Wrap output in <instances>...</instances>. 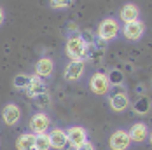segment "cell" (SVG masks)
<instances>
[{
  "label": "cell",
  "instance_id": "1",
  "mask_svg": "<svg viewBox=\"0 0 152 150\" xmlns=\"http://www.w3.org/2000/svg\"><path fill=\"white\" fill-rule=\"evenodd\" d=\"M119 23L114 19V17H108L105 21H102L100 23V26H98V35H100V39L103 40V42H108V40H114L117 35H119Z\"/></svg>",
  "mask_w": 152,
  "mask_h": 150
},
{
  "label": "cell",
  "instance_id": "2",
  "mask_svg": "<svg viewBox=\"0 0 152 150\" xmlns=\"http://www.w3.org/2000/svg\"><path fill=\"white\" fill-rule=\"evenodd\" d=\"M86 51H88V45L84 44V40L79 37V35H74L66 40V54L72 58V60H82L86 56Z\"/></svg>",
  "mask_w": 152,
  "mask_h": 150
},
{
  "label": "cell",
  "instance_id": "3",
  "mask_svg": "<svg viewBox=\"0 0 152 150\" xmlns=\"http://www.w3.org/2000/svg\"><path fill=\"white\" fill-rule=\"evenodd\" d=\"M108 143H110V149L112 150H128L129 145H131V138H129V135H128V131L117 129V131L112 133Z\"/></svg>",
  "mask_w": 152,
  "mask_h": 150
},
{
  "label": "cell",
  "instance_id": "4",
  "mask_svg": "<svg viewBox=\"0 0 152 150\" xmlns=\"http://www.w3.org/2000/svg\"><path fill=\"white\" fill-rule=\"evenodd\" d=\"M66 141L70 143V147L79 149L80 145H84L88 141V131L80 126H72L66 133Z\"/></svg>",
  "mask_w": 152,
  "mask_h": 150
},
{
  "label": "cell",
  "instance_id": "5",
  "mask_svg": "<svg viewBox=\"0 0 152 150\" xmlns=\"http://www.w3.org/2000/svg\"><path fill=\"white\" fill-rule=\"evenodd\" d=\"M89 87L94 94H98V96H103L107 94L108 91H110V84H108V80H107V75L105 74H93L91 80H89Z\"/></svg>",
  "mask_w": 152,
  "mask_h": 150
},
{
  "label": "cell",
  "instance_id": "6",
  "mask_svg": "<svg viewBox=\"0 0 152 150\" xmlns=\"http://www.w3.org/2000/svg\"><path fill=\"white\" fill-rule=\"evenodd\" d=\"M84 70H86V63L84 60H75V61H70L66 70H65V79L74 82V80H79L82 75H84Z\"/></svg>",
  "mask_w": 152,
  "mask_h": 150
},
{
  "label": "cell",
  "instance_id": "7",
  "mask_svg": "<svg viewBox=\"0 0 152 150\" xmlns=\"http://www.w3.org/2000/svg\"><path fill=\"white\" fill-rule=\"evenodd\" d=\"M143 31H145V25H143L140 19H137V21L126 23L122 33H124V37H126L128 40H138V39L143 35Z\"/></svg>",
  "mask_w": 152,
  "mask_h": 150
},
{
  "label": "cell",
  "instance_id": "8",
  "mask_svg": "<svg viewBox=\"0 0 152 150\" xmlns=\"http://www.w3.org/2000/svg\"><path fill=\"white\" fill-rule=\"evenodd\" d=\"M49 127V117L46 114H35L30 119V129L33 135H44Z\"/></svg>",
  "mask_w": 152,
  "mask_h": 150
},
{
  "label": "cell",
  "instance_id": "9",
  "mask_svg": "<svg viewBox=\"0 0 152 150\" xmlns=\"http://www.w3.org/2000/svg\"><path fill=\"white\" fill-rule=\"evenodd\" d=\"M2 117H4V122L7 124V126H14L19 122L21 119V110H19V106L14 105V103H9V105L4 106V110H2Z\"/></svg>",
  "mask_w": 152,
  "mask_h": 150
},
{
  "label": "cell",
  "instance_id": "10",
  "mask_svg": "<svg viewBox=\"0 0 152 150\" xmlns=\"http://www.w3.org/2000/svg\"><path fill=\"white\" fill-rule=\"evenodd\" d=\"M128 135L131 138V141L142 143V141H145V140L149 138V127H147V124H143V122H137V124L131 126V129L128 131Z\"/></svg>",
  "mask_w": 152,
  "mask_h": 150
},
{
  "label": "cell",
  "instance_id": "11",
  "mask_svg": "<svg viewBox=\"0 0 152 150\" xmlns=\"http://www.w3.org/2000/svg\"><path fill=\"white\" fill-rule=\"evenodd\" d=\"M49 141H51V149L56 150H63L66 147V133L63 129H53L49 133Z\"/></svg>",
  "mask_w": 152,
  "mask_h": 150
},
{
  "label": "cell",
  "instance_id": "12",
  "mask_svg": "<svg viewBox=\"0 0 152 150\" xmlns=\"http://www.w3.org/2000/svg\"><path fill=\"white\" fill-rule=\"evenodd\" d=\"M26 91H28V94H30L31 98H35V96H39L42 92H47V86H46V82H44V79H40L37 75H31L30 86L26 87Z\"/></svg>",
  "mask_w": 152,
  "mask_h": 150
},
{
  "label": "cell",
  "instance_id": "13",
  "mask_svg": "<svg viewBox=\"0 0 152 150\" xmlns=\"http://www.w3.org/2000/svg\"><path fill=\"white\" fill-rule=\"evenodd\" d=\"M53 70H54V63H53L51 58H40V60L37 61V65H35L37 77H40V79L49 77V75L53 74Z\"/></svg>",
  "mask_w": 152,
  "mask_h": 150
},
{
  "label": "cell",
  "instance_id": "14",
  "mask_svg": "<svg viewBox=\"0 0 152 150\" xmlns=\"http://www.w3.org/2000/svg\"><path fill=\"white\" fill-rule=\"evenodd\" d=\"M110 106H112V110H115V112H122V110H126V108L129 106V98L126 96L124 91L115 92L114 96H110Z\"/></svg>",
  "mask_w": 152,
  "mask_h": 150
},
{
  "label": "cell",
  "instance_id": "15",
  "mask_svg": "<svg viewBox=\"0 0 152 150\" xmlns=\"http://www.w3.org/2000/svg\"><path fill=\"white\" fill-rule=\"evenodd\" d=\"M138 16H140V9H138L135 4H126L121 9V19L124 23H131V21H137Z\"/></svg>",
  "mask_w": 152,
  "mask_h": 150
},
{
  "label": "cell",
  "instance_id": "16",
  "mask_svg": "<svg viewBox=\"0 0 152 150\" xmlns=\"http://www.w3.org/2000/svg\"><path fill=\"white\" fill-rule=\"evenodd\" d=\"M33 147H35V135L33 133H25L16 140L18 150H33Z\"/></svg>",
  "mask_w": 152,
  "mask_h": 150
},
{
  "label": "cell",
  "instance_id": "17",
  "mask_svg": "<svg viewBox=\"0 0 152 150\" xmlns=\"http://www.w3.org/2000/svg\"><path fill=\"white\" fill-rule=\"evenodd\" d=\"M133 108H135V112H137V114L145 115V114H149V110H151V101H149L145 96H142V98H138L137 101H135Z\"/></svg>",
  "mask_w": 152,
  "mask_h": 150
},
{
  "label": "cell",
  "instance_id": "18",
  "mask_svg": "<svg viewBox=\"0 0 152 150\" xmlns=\"http://www.w3.org/2000/svg\"><path fill=\"white\" fill-rule=\"evenodd\" d=\"M35 150H51V141H49V135H35Z\"/></svg>",
  "mask_w": 152,
  "mask_h": 150
},
{
  "label": "cell",
  "instance_id": "19",
  "mask_svg": "<svg viewBox=\"0 0 152 150\" xmlns=\"http://www.w3.org/2000/svg\"><path fill=\"white\" fill-rule=\"evenodd\" d=\"M30 79H31V75L18 74V75L14 77V80H12V84H14L16 89H26V87L30 86Z\"/></svg>",
  "mask_w": 152,
  "mask_h": 150
},
{
  "label": "cell",
  "instance_id": "20",
  "mask_svg": "<svg viewBox=\"0 0 152 150\" xmlns=\"http://www.w3.org/2000/svg\"><path fill=\"white\" fill-rule=\"evenodd\" d=\"M107 80H108V84L110 86H121L122 80H124V75H122L121 70H110L108 72V75H107Z\"/></svg>",
  "mask_w": 152,
  "mask_h": 150
},
{
  "label": "cell",
  "instance_id": "21",
  "mask_svg": "<svg viewBox=\"0 0 152 150\" xmlns=\"http://www.w3.org/2000/svg\"><path fill=\"white\" fill-rule=\"evenodd\" d=\"M93 47H94V49L86 51V54H88V58H89L93 63H100V61L103 60V49L98 47V45H93Z\"/></svg>",
  "mask_w": 152,
  "mask_h": 150
},
{
  "label": "cell",
  "instance_id": "22",
  "mask_svg": "<svg viewBox=\"0 0 152 150\" xmlns=\"http://www.w3.org/2000/svg\"><path fill=\"white\" fill-rule=\"evenodd\" d=\"M33 100H35V105L39 106V108H47V106L51 105V96H49V92H42V94L35 96Z\"/></svg>",
  "mask_w": 152,
  "mask_h": 150
},
{
  "label": "cell",
  "instance_id": "23",
  "mask_svg": "<svg viewBox=\"0 0 152 150\" xmlns=\"http://www.w3.org/2000/svg\"><path fill=\"white\" fill-rule=\"evenodd\" d=\"M53 9H65L72 4V0H49Z\"/></svg>",
  "mask_w": 152,
  "mask_h": 150
},
{
  "label": "cell",
  "instance_id": "24",
  "mask_svg": "<svg viewBox=\"0 0 152 150\" xmlns=\"http://www.w3.org/2000/svg\"><path fill=\"white\" fill-rule=\"evenodd\" d=\"M75 150H94V147H93V143L86 141L84 145H80V147H79V149H75Z\"/></svg>",
  "mask_w": 152,
  "mask_h": 150
},
{
  "label": "cell",
  "instance_id": "25",
  "mask_svg": "<svg viewBox=\"0 0 152 150\" xmlns=\"http://www.w3.org/2000/svg\"><path fill=\"white\" fill-rule=\"evenodd\" d=\"M4 17H5V12H4V9L0 7V26H2V23H4Z\"/></svg>",
  "mask_w": 152,
  "mask_h": 150
},
{
  "label": "cell",
  "instance_id": "26",
  "mask_svg": "<svg viewBox=\"0 0 152 150\" xmlns=\"http://www.w3.org/2000/svg\"><path fill=\"white\" fill-rule=\"evenodd\" d=\"M149 140H151V145H152V133H151V138H149Z\"/></svg>",
  "mask_w": 152,
  "mask_h": 150
},
{
  "label": "cell",
  "instance_id": "27",
  "mask_svg": "<svg viewBox=\"0 0 152 150\" xmlns=\"http://www.w3.org/2000/svg\"><path fill=\"white\" fill-rule=\"evenodd\" d=\"M33 150H35V149H33Z\"/></svg>",
  "mask_w": 152,
  "mask_h": 150
}]
</instances>
